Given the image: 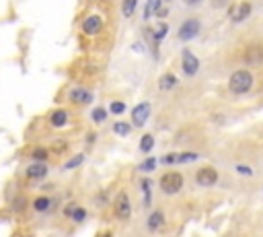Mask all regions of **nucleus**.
Segmentation results:
<instances>
[{
  "label": "nucleus",
  "instance_id": "1",
  "mask_svg": "<svg viewBox=\"0 0 263 237\" xmlns=\"http://www.w3.org/2000/svg\"><path fill=\"white\" fill-rule=\"evenodd\" d=\"M251 87H253V74L249 70H237V72H233V76H230V81H228V89L235 95L247 93Z\"/></svg>",
  "mask_w": 263,
  "mask_h": 237
},
{
  "label": "nucleus",
  "instance_id": "2",
  "mask_svg": "<svg viewBox=\"0 0 263 237\" xmlns=\"http://www.w3.org/2000/svg\"><path fill=\"white\" fill-rule=\"evenodd\" d=\"M183 188V177L177 171H169L160 177V190L164 194H177Z\"/></svg>",
  "mask_w": 263,
  "mask_h": 237
},
{
  "label": "nucleus",
  "instance_id": "3",
  "mask_svg": "<svg viewBox=\"0 0 263 237\" xmlns=\"http://www.w3.org/2000/svg\"><path fill=\"white\" fill-rule=\"evenodd\" d=\"M113 213L119 221H127L132 217V204H129V196L125 192H119L115 202H113Z\"/></svg>",
  "mask_w": 263,
  "mask_h": 237
},
{
  "label": "nucleus",
  "instance_id": "4",
  "mask_svg": "<svg viewBox=\"0 0 263 237\" xmlns=\"http://www.w3.org/2000/svg\"><path fill=\"white\" fill-rule=\"evenodd\" d=\"M195 182L197 186H202V188H210L218 182V171L214 167H202V169H197L195 173Z\"/></svg>",
  "mask_w": 263,
  "mask_h": 237
},
{
  "label": "nucleus",
  "instance_id": "5",
  "mask_svg": "<svg viewBox=\"0 0 263 237\" xmlns=\"http://www.w3.org/2000/svg\"><path fill=\"white\" fill-rule=\"evenodd\" d=\"M200 33V21L197 19H187L183 21V25L179 27V40L181 42H189Z\"/></svg>",
  "mask_w": 263,
  "mask_h": 237
},
{
  "label": "nucleus",
  "instance_id": "6",
  "mask_svg": "<svg viewBox=\"0 0 263 237\" xmlns=\"http://www.w3.org/2000/svg\"><path fill=\"white\" fill-rule=\"evenodd\" d=\"M148 115H150V103L148 101H142L134 107V111H132V124L134 126H144L146 120H148Z\"/></svg>",
  "mask_w": 263,
  "mask_h": 237
},
{
  "label": "nucleus",
  "instance_id": "7",
  "mask_svg": "<svg viewBox=\"0 0 263 237\" xmlns=\"http://www.w3.org/2000/svg\"><path fill=\"white\" fill-rule=\"evenodd\" d=\"M181 68H183V72L187 76H195L197 70H200V60H197L189 50H185L183 52V60H181Z\"/></svg>",
  "mask_w": 263,
  "mask_h": 237
},
{
  "label": "nucleus",
  "instance_id": "8",
  "mask_svg": "<svg viewBox=\"0 0 263 237\" xmlns=\"http://www.w3.org/2000/svg\"><path fill=\"white\" fill-rule=\"evenodd\" d=\"M103 29V19L99 17V15H91V17H86L84 19V23H82V31L86 33V35H97L99 31Z\"/></svg>",
  "mask_w": 263,
  "mask_h": 237
},
{
  "label": "nucleus",
  "instance_id": "9",
  "mask_svg": "<svg viewBox=\"0 0 263 237\" xmlns=\"http://www.w3.org/2000/svg\"><path fill=\"white\" fill-rule=\"evenodd\" d=\"M243 60H245L247 64H261V62H263V46L257 44V46L247 48L245 54H243Z\"/></svg>",
  "mask_w": 263,
  "mask_h": 237
},
{
  "label": "nucleus",
  "instance_id": "10",
  "mask_svg": "<svg viewBox=\"0 0 263 237\" xmlns=\"http://www.w3.org/2000/svg\"><path fill=\"white\" fill-rule=\"evenodd\" d=\"M200 159V155L197 153H171V155H167L162 161L164 163H191V161H197Z\"/></svg>",
  "mask_w": 263,
  "mask_h": 237
},
{
  "label": "nucleus",
  "instance_id": "11",
  "mask_svg": "<svg viewBox=\"0 0 263 237\" xmlns=\"http://www.w3.org/2000/svg\"><path fill=\"white\" fill-rule=\"evenodd\" d=\"M27 177L29 180H41V177H46L48 175V167H46V163L43 161H35L33 165H29L27 167Z\"/></svg>",
  "mask_w": 263,
  "mask_h": 237
},
{
  "label": "nucleus",
  "instance_id": "12",
  "mask_svg": "<svg viewBox=\"0 0 263 237\" xmlns=\"http://www.w3.org/2000/svg\"><path fill=\"white\" fill-rule=\"evenodd\" d=\"M70 99L78 105H89V103H93V93L89 91V89H72Z\"/></svg>",
  "mask_w": 263,
  "mask_h": 237
},
{
  "label": "nucleus",
  "instance_id": "13",
  "mask_svg": "<svg viewBox=\"0 0 263 237\" xmlns=\"http://www.w3.org/2000/svg\"><path fill=\"white\" fill-rule=\"evenodd\" d=\"M249 15H251V5H249V3H241V5L233 11L230 19H233V23H243Z\"/></svg>",
  "mask_w": 263,
  "mask_h": 237
},
{
  "label": "nucleus",
  "instance_id": "14",
  "mask_svg": "<svg viewBox=\"0 0 263 237\" xmlns=\"http://www.w3.org/2000/svg\"><path fill=\"white\" fill-rule=\"evenodd\" d=\"M175 85H177V76L171 74V72L162 74V76L158 78V89H160V91H173Z\"/></svg>",
  "mask_w": 263,
  "mask_h": 237
},
{
  "label": "nucleus",
  "instance_id": "15",
  "mask_svg": "<svg viewBox=\"0 0 263 237\" xmlns=\"http://www.w3.org/2000/svg\"><path fill=\"white\" fill-rule=\"evenodd\" d=\"M66 122H68V113H66L64 109H56L50 117V124L54 128H62V126H66Z\"/></svg>",
  "mask_w": 263,
  "mask_h": 237
},
{
  "label": "nucleus",
  "instance_id": "16",
  "mask_svg": "<svg viewBox=\"0 0 263 237\" xmlns=\"http://www.w3.org/2000/svg\"><path fill=\"white\" fill-rule=\"evenodd\" d=\"M52 204H54L52 198H48V196H39V198H35V202H33V209H35L37 213H48V211L52 209Z\"/></svg>",
  "mask_w": 263,
  "mask_h": 237
},
{
  "label": "nucleus",
  "instance_id": "17",
  "mask_svg": "<svg viewBox=\"0 0 263 237\" xmlns=\"http://www.w3.org/2000/svg\"><path fill=\"white\" fill-rule=\"evenodd\" d=\"M164 225V215L160 213V211H154L150 217H148V229L150 231H156V229H160Z\"/></svg>",
  "mask_w": 263,
  "mask_h": 237
},
{
  "label": "nucleus",
  "instance_id": "18",
  "mask_svg": "<svg viewBox=\"0 0 263 237\" xmlns=\"http://www.w3.org/2000/svg\"><path fill=\"white\" fill-rule=\"evenodd\" d=\"M160 5H162V0H148V3H146V9H144V19L154 17V15L158 13Z\"/></svg>",
  "mask_w": 263,
  "mask_h": 237
},
{
  "label": "nucleus",
  "instance_id": "19",
  "mask_svg": "<svg viewBox=\"0 0 263 237\" xmlns=\"http://www.w3.org/2000/svg\"><path fill=\"white\" fill-rule=\"evenodd\" d=\"M136 7H138V0H123V7H121L123 17H132L134 11H136Z\"/></svg>",
  "mask_w": 263,
  "mask_h": 237
},
{
  "label": "nucleus",
  "instance_id": "20",
  "mask_svg": "<svg viewBox=\"0 0 263 237\" xmlns=\"http://www.w3.org/2000/svg\"><path fill=\"white\" fill-rule=\"evenodd\" d=\"M152 146H154V138H152V134H144L142 140H140V151H142V153H150V151H152Z\"/></svg>",
  "mask_w": 263,
  "mask_h": 237
},
{
  "label": "nucleus",
  "instance_id": "21",
  "mask_svg": "<svg viewBox=\"0 0 263 237\" xmlns=\"http://www.w3.org/2000/svg\"><path fill=\"white\" fill-rule=\"evenodd\" d=\"M129 130H132V126H129L127 122H115V124H113V132L119 134V136H127Z\"/></svg>",
  "mask_w": 263,
  "mask_h": 237
},
{
  "label": "nucleus",
  "instance_id": "22",
  "mask_svg": "<svg viewBox=\"0 0 263 237\" xmlns=\"http://www.w3.org/2000/svg\"><path fill=\"white\" fill-rule=\"evenodd\" d=\"M93 120H95L97 124L105 122V120H107V109H103V107H97V109H93Z\"/></svg>",
  "mask_w": 263,
  "mask_h": 237
},
{
  "label": "nucleus",
  "instance_id": "23",
  "mask_svg": "<svg viewBox=\"0 0 263 237\" xmlns=\"http://www.w3.org/2000/svg\"><path fill=\"white\" fill-rule=\"evenodd\" d=\"M31 157L35 159V161H43V163H46V161L50 159V151H48V149H35Z\"/></svg>",
  "mask_w": 263,
  "mask_h": 237
},
{
  "label": "nucleus",
  "instance_id": "24",
  "mask_svg": "<svg viewBox=\"0 0 263 237\" xmlns=\"http://www.w3.org/2000/svg\"><path fill=\"white\" fill-rule=\"evenodd\" d=\"M70 219L80 223V221H84V219H86V211H84V209H80V206H74V211L70 213Z\"/></svg>",
  "mask_w": 263,
  "mask_h": 237
},
{
  "label": "nucleus",
  "instance_id": "25",
  "mask_svg": "<svg viewBox=\"0 0 263 237\" xmlns=\"http://www.w3.org/2000/svg\"><path fill=\"white\" fill-rule=\"evenodd\" d=\"M142 194H144V206H150V182L142 180Z\"/></svg>",
  "mask_w": 263,
  "mask_h": 237
},
{
  "label": "nucleus",
  "instance_id": "26",
  "mask_svg": "<svg viewBox=\"0 0 263 237\" xmlns=\"http://www.w3.org/2000/svg\"><path fill=\"white\" fill-rule=\"evenodd\" d=\"M82 161H84V155H76V157H72L70 161H66V163H64V169H72V167H78Z\"/></svg>",
  "mask_w": 263,
  "mask_h": 237
},
{
  "label": "nucleus",
  "instance_id": "27",
  "mask_svg": "<svg viewBox=\"0 0 263 237\" xmlns=\"http://www.w3.org/2000/svg\"><path fill=\"white\" fill-rule=\"evenodd\" d=\"M109 111L115 113V115H119V113L125 111V103H123V101H113V103L109 105Z\"/></svg>",
  "mask_w": 263,
  "mask_h": 237
},
{
  "label": "nucleus",
  "instance_id": "28",
  "mask_svg": "<svg viewBox=\"0 0 263 237\" xmlns=\"http://www.w3.org/2000/svg\"><path fill=\"white\" fill-rule=\"evenodd\" d=\"M156 167V159L154 157H150V159H146L144 163H140V171H152Z\"/></svg>",
  "mask_w": 263,
  "mask_h": 237
},
{
  "label": "nucleus",
  "instance_id": "29",
  "mask_svg": "<svg viewBox=\"0 0 263 237\" xmlns=\"http://www.w3.org/2000/svg\"><path fill=\"white\" fill-rule=\"evenodd\" d=\"M237 171H239L241 175H251V173H253L251 167H247V165H237Z\"/></svg>",
  "mask_w": 263,
  "mask_h": 237
},
{
  "label": "nucleus",
  "instance_id": "30",
  "mask_svg": "<svg viewBox=\"0 0 263 237\" xmlns=\"http://www.w3.org/2000/svg\"><path fill=\"white\" fill-rule=\"evenodd\" d=\"M95 138H97L95 134H89V136H86V142H95Z\"/></svg>",
  "mask_w": 263,
  "mask_h": 237
},
{
  "label": "nucleus",
  "instance_id": "31",
  "mask_svg": "<svg viewBox=\"0 0 263 237\" xmlns=\"http://www.w3.org/2000/svg\"><path fill=\"white\" fill-rule=\"evenodd\" d=\"M187 5H195V3H200V0H185Z\"/></svg>",
  "mask_w": 263,
  "mask_h": 237
}]
</instances>
